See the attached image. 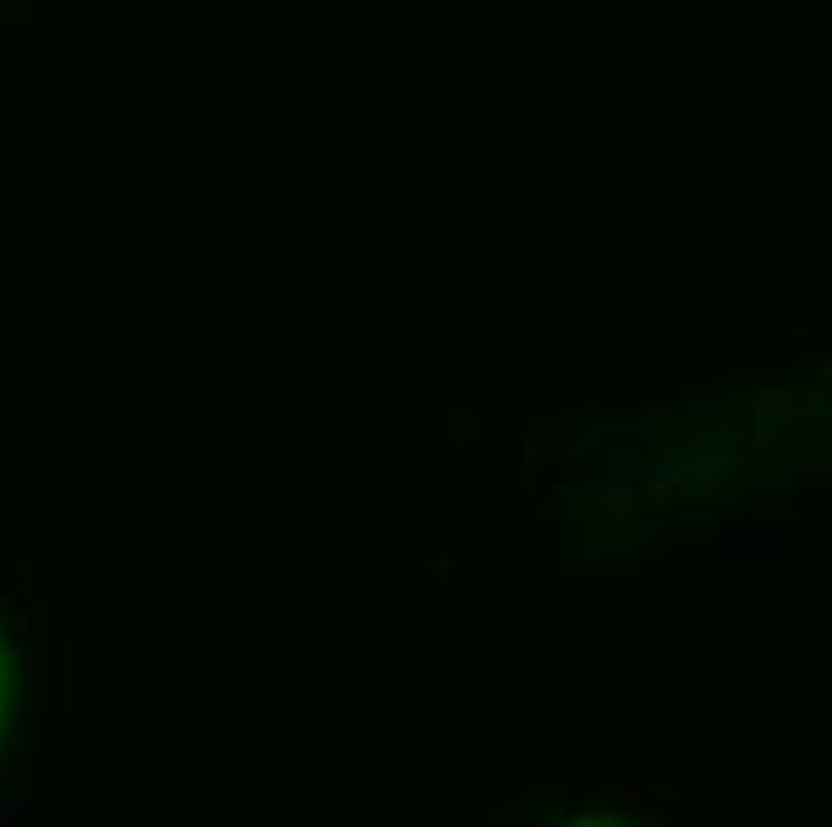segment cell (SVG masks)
Listing matches in <instances>:
<instances>
[{
  "label": "cell",
  "instance_id": "cell-4",
  "mask_svg": "<svg viewBox=\"0 0 832 827\" xmlns=\"http://www.w3.org/2000/svg\"><path fill=\"white\" fill-rule=\"evenodd\" d=\"M636 536H641V560H660V555H670L679 541V531L670 522H641Z\"/></svg>",
  "mask_w": 832,
  "mask_h": 827
},
{
  "label": "cell",
  "instance_id": "cell-14",
  "mask_svg": "<svg viewBox=\"0 0 832 827\" xmlns=\"http://www.w3.org/2000/svg\"><path fill=\"white\" fill-rule=\"evenodd\" d=\"M10 574H15V569L5 565V560H0V584H5V579H10Z\"/></svg>",
  "mask_w": 832,
  "mask_h": 827
},
{
  "label": "cell",
  "instance_id": "cell-9",
  "mask_svg": "<svg viewBox=\"0 0 832 827\" xmlns=\"http://www.w3.org/2000/svg\"><path fill=\"white\" fill-rule=\"evenodd\" d=\"M608 440H613V421H593V426H584V431H579V440H574V445L589 455V450L608 445Z\"/></svg>",
  "mask_w": 832,
  "mask_h": 827
},
{
  "label": "cell",
  "instance_id": "cell-6",
  "mask_svg": "<svg viewBox=\"0 0 832 827\" xmlns=\"http://www.w3.org/2000/svg\"><path fill=\"white\" fill-rule=\"evenodd\" d=\"M541 464H546V445H541V431H536V421H531V426H526V488H536Z\"/></svg>",
  "mask_w": 832,
  "mask_h": 827
},
{
  "label": "cell",
  "instance_id": "cell-5",
  "mask_svg": "<svg viewBox=\"0 0 832 827\" xmlns=\"http://www.w3.org/2000/svg\"><path fill=\"white\" fill-rule=\"evenodd\" d=\"M679 407H684V412H713V407H718V388H708V383H684V388H679Z\"/></svg>",
  "mask_w": 832,
  "mask_h": 827
},
{
  "label": "cell",
  "instance_id": "cell-11",
  "mask_svg": "<svg viewBox=\"0 0 832 827\" xmlns=\"http://www.w3.org/2000/svg\"><path fill=\"white\" fill-rule=\"evenodd\" d=\"M646 498L656 502V507H665V502L675 498V483H670V479H651V488H646Z\"/></svg>",
  "mask_w": 832,
  "mask_h": 827
},
{
  "label": "cell",
  "instance_id": "cell-1",
  "mask_svg": "<svg viewBox=\"0 0 832 827\" xmlns=\"http://www.w3.org/2000/svg\"><path fill=\"white\" fill-rule=\"evenodd\" d=\"M742 431L746 440H756V445H770V440L780 436V431H789L794 426V412H799V397H789V392H751V397H742Z\"/></svg>",
  "mask_w": 832,
  "mask_h": 827
},
{
  "label": "cell",
  "instance_id": "cell-8",
  "mask_svg": "<svg viewBox=\"0 0 832 827\" xmlns=\"http://www.w3.org/2000/svg\"><path fill=\"white\" fill-rule=\"evenodd\" d=\"M565 498H570V488L555 483V488L546 493V502H536V522H555V517L565 512Z\"/></svg>",
  "mask_w": 832,
  "mask_h": 827
},
{
  "label": "cell",
  "instance_id": "cell-7",
  "mask_svg": "<svg viewBox=\"0 0 832 827\" xmlns=\"http://www.w3.org/2000/svg\"><path fill=\"white\" fill-rule=\"evenodd\" d=\"M483 431V421H479V412H469V407H455V412H450V436L460 440H474Z\"/></svg>",
  "mask_w": 832,
  "mask_h": 827
},
{
  "label": "cell",
  "instance_id": "cell-10",
  "mask_svg": "<svg viewBox=\"0 0 832 827\" xmlns=\"http://www.w3.org/2000/svg\"><path fill=\"white\" fill-rule=\"evenodd\" d=\"M613 804L617 808H632V813H636V808L646 804V794H641V789H632V784H617V789H613Z\"/></svg>",
  "mask_w": 832,
  "mask_h": 827
},
{
  "label": "cell",
  "instance_id": "cell-2",
  "mask_svg": "<svg viewBox=\"0 0 832 827\" xmlns=\"http://www.w3.org/2000/svg\"><path fill=\"white\" fill-rule=\"evenodd\" d=\"M632 512H636L632 483H608V488L598 493V517H603L608 531H622V526L632 522Z\"/></svg>",
  "mask_w": 832,
  "mask_h": 827
},
{
  "label": "cell",
  "instance_id": "cell-12",
  "mask_svg": "<svg viewBox=\"0 0 832 827\" xmlns=\"http://www.w3.org/2000/svg\"><path fill=\"white\" fill-rule=\"evenodd\" d=\"M636 823L641 827H665L670 818H665V813H651V808H636Z\"/></svg>",
  "mask_w": 832,
  "mask_h": 827
},
{
  "label": "cell",
  "instance_id": "cell-3",
  "mask_svg": "<svg viewBox=\"0 0 832 827\" xmlns=\"http://www.w3.org/2000/svg\"><path fill=\"white\" fill-rule=\"evenodd\" d=\"M603 464H608V483H632L636 479V440L627 436H613L603 445Z\"/></svg>",
  "mask_w": 832,
  "mask_h": 827
},
{
  "label": "cell",
  "instance_id": "cell-13",
  "mask_svg": "<svg viewBox=\"0 0 832 827\" xmlns=\"http://www.w3.org/2000/svg\"><path fill=\"white\" fill-rule=\"evenodd\" d=\"M431 574H436V579H450V560H431Z\"/></svg>",
  "mask_w": 832,
  "mask_h": 827
}]
</instances>
